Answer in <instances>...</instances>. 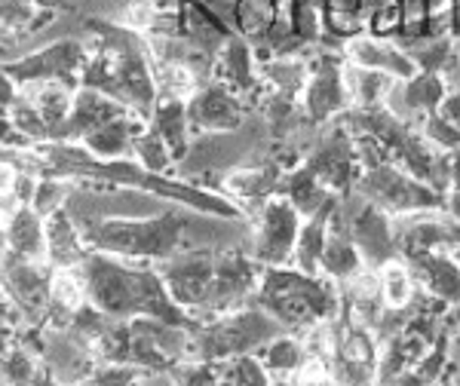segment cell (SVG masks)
Wrapping results in <instances>:
<instances>
[{
	"label": "cell",
	"instance_id": "obj_4",
	"mask_svg": "<svg viewBox=\"0 0 460 386\" xmlns=\"http://www.w3.org/2000/svg\"><path fill=\"white\" fill-rule=\"evenodd\" d=\"M301 215L286 197L273 193L255 215V233H252V258L261 267H288L298 242Z\"/></svg>",
	"mask_w": 460,
	"mask_h": 386
},
{
	"label": "cell",
	"instance_id": "obj_11",
	"mask_svg": "<svg viewBox=\"0 0 460 386\" xmlns=\"http://www.w3.org/2000/svg\"><path fill=\"white\" fill-rule=\"evenodd\" d=\"M147 120L138 114H126L117 120L105 123L102 129H95L93 136L84 141V147L93 154L95 160H126L132 154L136 138L147 129Z\"/></svg>",
	"mask_w": 460,
	"mask_h": 386
},
{
	"label": "cell",
	"instance_id": "obj_2",
	"mask_svg": "<svg viewBox=\"0 0 460 386\" xmlns=\"http://www.w3.org/2000/svg\"><path fill=\"white\" fill-rule=\"evenodd\" d=\"M356 193L384 209L390 218L408 212H424V209H445V193L433 190L429 184L418 181L408 172H402L393 162H381L359 175Z\"/></svg>",
	"mask_w": 460,
	"mask_h": 386
},
{
	"label": "cell",
	"instance_id": "obj_6",
	"mask_svg": "<svg viewBox=\"0 0 460 386\" xmlns=\"http://www.w3.org/2000/svg\"><path fill=\"white\" fill-rule=\"evenodd\" d=\"M246 101L240 95H234L227 86L203 83L194 95L188 99V120L190 132L197 136H212V132H236L246 126Z\"/></svg>",
	"mask_w": 460,
	"mask_h": 386
},
{
	"label": "cell",
	"instance_id": "obj_22",
	"mask_svg": "<svg viewBox=\"0 0 460 386\" xmlns=\"http://www.w3.org/2000/svg\"><path fill=\"white\" fill-rule=\"evenodd\" d=\"M19 95V86L16 80L10 77L4 68H0V108H13V101H16Z\"/></svg>",
	"mask_w": 460,
	"mask_h": 386
},
{
	"label": "cell",
	"instance_id": "obj_10",
	"mask_svg": "<svg viewBox=\"0 0 460 386\" xmlns=\"http://www.w3.org/2000/svg\"><path fill=\"white\" fill-rule=\"evenodd\" d=\"M43 230H47V264L56 270H71L86 261V240L84 230L74 224V218L65 209L43 218Z\"/></svg>",
	"mask_w": 460,
	"mask_h": 386
},
{
	"label": "cell",
	"instance_id": "obj_21",
	"mask_svg": "<svg viewBox=\"0 0 460 386\" xmlns=\"http://www.w3.org/2000/svg\"><path fill=\"white\" fill-rule=\"evenodd\" d=\"M16 178H19V166H16V162L0 157V197H13Z\"/></svg>",
	"mask_w": 460,
	"mask_h": 386
},
{
	"label": "cell",
	"instance_id": "obj_15",
	"mask_svg": "<svg viewBox=\"0 0 460 386\" xmlns=\"http://www.w3.org/2000/svg\"><path fill=\"white\" fill-rule=\"evenodd\" d=\"M255 355L264 362L267 374H270L273 381H288V377L301 368V362L307 359L301 338H295V334H288V331H283L279 338H273L270 344H264Z\"/></svg>",
	"mask_w": 460,
	"mask_h": 386
},
{
	"label": "cell",
	"instance_id": "obj_13",
	"mask_svg": "<svg viewBox=\"0 0 460 386\" xmlns=\"http://www.w3.org/2000/svg\"><path fill=\"white\" fill-rule=\"evenodd\" d=\"M4 240L6 249L16 251V255L31 258V261H47V230H43V218L31 206H19Z\"/></svg>",
	"mask_w": 460,
	"mask_h": 386
},
{
	"label": "cell",
	"instance_id": "obj_9",
	"mask_svg": "<svg viewBox=\"0 0 460 386\" xmlns=\"http://www.w3.org/2000/svg\"><path fill=\"white\" fill-rule=\"evenodd\" d=\"M408 267H411L418 285L424 288L427 294L445 301L448 307H457L460 303V258L445 255V251H429V255H418L408 258Z\"/></svg>",
	"mask_w": 460,
	"mask_h": 386
},
{
	"label": "cell",
	"instance_id": "obj_1",
	"mask_svg": "<svg viewBox=\"0 0 460 386\" xmlns=\"http://www.w3.org/2000/svg\"><path fill=\"white\" fill-rule=\"evenodd\" d=\"M255 307L270 313L286 331H307L316 322H332L341 313V288L323 273H301L295 267H264Z\"/></svg>",
	"mask_w": 460,
	"mask_h": 386
},
{
	"label": "cell",
	"instance_id": "obj_17",
	"mask_svg": "<svg viewBox=\"0 0 460 386\" xmlns=\"http://www.w3.org/2000/svg\"><path fill=\"white\" fill-rule=\"evenodd\" d=\"M283 16L295 37L307 49H316L323 40V16H319V0H286Z\"/></svg>",
	"mask_w": 460,
	"mask_h": 386
},
{
	"label": "cell",
	"instance_id": "obj_23",
	"mask_svg": "<svg viewBox=\"0 0 460 386\" xmlns=\"http://www.w3.org/2000/svg\"><path fill=\"white\" fill-rule=\"evenodd\" d=\"M445 212L460 221V181L451 184L448 193H445Z\"/></svg>",
	"mask_w": 460,
	"mask_h": 386
},
{
	"label": "cell",
	"instance_id": "obj_7",
	"mask_svg": "<svg viewBox=\"0 0 460 386\" xmlns=\"http://www.w3.org/2000/svg\"><path fill=\"white\" fill-rule=\"evenodd\" d=\"M344 56H347V62L359 65V68L390 74V77H396V80H411L414 74H418V65L405 56V49L399 47L396 40H381V37H372V34L353 37L344 47Z\"/></svg>",
	"mask_w": 460,
	"mask_h": 386
},
{
	"label": "cell",
	"instance_id": "obj_12",
	"mask_svg": "<svg viewBox=\"0 0 460 386\" xmlns=\"http://www.w3.org/2000/svg\"><path fill=\"white\" fill-rule=\"evenodd\" d=\"M151 129L160 132L163 141L169 145L175 162L181 166V160L188 157L190 141H194V132H190V120H188V101L181 99H157V108L151 114Z\"/></svg>",
	"mask_w": 460,
	"mask_h": 386
},
{
	"label": "cell",
	"instance_id": "obj_24",
	"mask_svg": "<svg viewBox=\"0 0 460 386\" xmlns=\"http://www.w3.org/2000/svg\"><path fill=\"white\" fill-rule=\"evenodd\" d=\"M279 4H286V0H279Z\"/></svg>",
	"mask_w": 460,
	"mask_h": 386
},
{
	"label": "cell",
	"instance_id": "obj_20",
	"mask_svg": "<svg viewBox=\"0 0 460 386\" xmlns=\"http://www.w3.org/2000/svg\"><path fill=\"white\" fill-rule=\"evenodd\" d=\"M68 197H71V184H65L62 178H56V175H47L37 181L31 209L40 215V218H49V215H56L58 209H65Z\"/></svg>",
	"mask_w": 460,
	"mask_h": 386
},
{
	"label": "cell",
	"instance_id": "obj_5",
	"mask_svg": "<svg viewBox=\"0 0 460 386\" xmlns=\"http://www.w3.org/2000/svg\"><path fill=\"white\" fill-rule=\"evenodd\" d=\"M89 62V47L84 40L62 37V40L49 43V47H37L34 53L16 58V62L0 65L13 80L22 83H34V80H71L80 74Z\"/></svg>",
	"mask_w": 460,
	"mask_h": 386
},
{
	"label": "cell",
	"instance_id": "obj_14",
	"mask_svg": "<svg viewBox=\"0 0 460 386\" xmlns=\"http://www.w3.org/2000/svg\"><path fill=\"white\" fill-rule=\"evenodd\" d=\"M344 80H347V95H350V108H362V110L387 108L390 89L396 86V77H390V74L359 68L353 62H347Z\"/></svg>",
	"mask_w": 460,
	"mask_h": 386
},
{
	"label": "cell",
	"instance_id": "obj_18",
	"mask_svg": "<svg viewBox=\"0 0 460 386\" xmlns=\"http://www.w3.org/2000/svg\"><path fill=\"white\" fill-rule=\"evenodd\" d=\"M132 157L142 169L154 175H175V157L172 151H169V145L163 141L160 132H154L151 126L142 132V136L136 138V145H132Z\"/></svg>",
	"mask_w": 460,
	"mask_h": 386
},
{
	"label": "cell",
	"instance_id": "obj_8",
	"mask_svg": "<svg viewBox=\"0 0 460 386\" xmlns=\"http://www.w3.org/2000/svg\"><path fill=\"white\" fill-rule=\"evenodd\" d=\"M323 16V49H344L353 37L366 34L368 0H319Z\"/></svg>",
	"mask_w": 460,
	"mask_h": 386
},
{
	"label": "cell",
	"instance_id": "obj_16",
	"mask_svg": "<svg viewBox=\"0 0 460 386\" xmlns=\"http://www.w3.org/2000/svg\"><path fill=\"white\" fill-rule=\"evenodd\" d=\"M377 276H381V294L387 310H402L418 294V279L402 258H393L384 267H377Z\"/></svg>",
	"mask_w": 460,
	"mask_h": 386
},
{
	"label": "cell",
	"instance_id": "obj_3",
	"mask_svg": "<svg viewBox=\"0 0 460 386\" xmlns=\"http://www.w3.org/2000/svg\"><path fill=\"white\" fill-rule=\"evenodd\" d=\"M307 62H310V80L301 95V108L307 114V120L319 129V126L332 123L335 117H341L350 108V95H347V80H344L347 56L344 49L316 47L307 56Z\"/></svg>",
	"mask_w": 460,
	"mask_h": 386
},
{
	"label": "cell",
	"instance_id": "obj_19",
	"mask_svg": "<svg viewBox=\"0 0 460 386\" xmlns=\"http://www.w3.org/2000/svg\"><path fill=\"white\" fill-rule=\"evenodd\" d=\"M405 28V4L402 0H368L366 34L381 40H396Z\"/></svg>",
	"mask_w": 460,
	"mask_h": 386
}]
</instances>
